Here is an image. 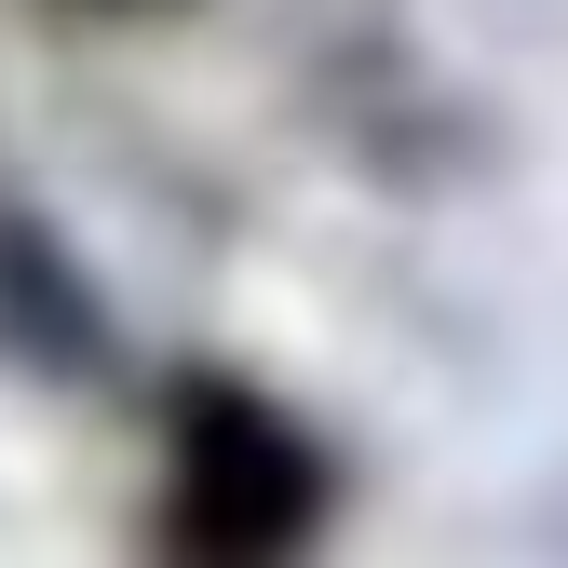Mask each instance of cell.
I'll return each mask as SVG.
<instances>
[{
    "mask_svg": "<svg viewBox=\"0 0 568 568\" xmlns=\"http://www.w3.org/2000/svg\"><path fill=\"white\" fill-rule=\"evenodd\" d=\"M325 515H338V474L257 379H217V366L176 379L150 568H312Z\"/></svg>",
    "mask_w": 568,
    "mask_h": 568,
    "instance_id": "obj_1",
    "label": "cell"
},
{
    "mask_svg": "<svg viewBox=\"0 0 568 568\" xmlns=\"http://www.w3.org/2000/svg\"><path fill=\"white\" fill-rule=\"evenodd\" d=\"M68 14H163V0H68Z\"/></svg>",
    "mask_w": 568,
    "mask_h": 568,
    "instance_id": "obj_2",
    "label": "cell"
}]
</instances>
